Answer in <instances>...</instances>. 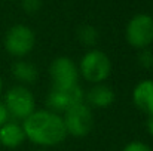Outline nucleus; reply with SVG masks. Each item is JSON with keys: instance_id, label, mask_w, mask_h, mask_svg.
<instances>
[{"instance_id": "13", "label": "nucleus", "mask_w": 153, "mask_h": 151, "mask_svg": "<svg viewBox=\"0 0 153 151\" xmlns=\"http://www.w3.org/2000/svg\"><path fill=\"white\" fill-rule=\"evenodd\" d=\"M77 37H79V40H80L83 45H86V46H94V45L97 43V40H98V33H97V30H95L92 25H83V27L79 28Z\"/></svg>"}, {"instance_id": "6", "label": "nucleus", "mask_w": 153, "mask_h": 151, "mask_svg": "<svg viewBox=\"0 0 153 151\" xmlns=\"http://www.w3.org/2000/svg\"><path fill=\"white\" fill-rule=\"evenodd\" d=\"M64 126L67 133L73 135V136H86L94 124V119H92V111L89 108V105H86L85 102L77 104L71 108H68L64 113Z\"/></svg>"}, {"instance_id": "1", "label": "nucleus", "mask_w": 153, "mask_h": 151, "mask_svg": "<svg viewBox=\"0 0 153 151\" xmlns=\"http://www.w3.org/2000/svg\"><path fill=\"white\" fill-rule=\"evenodd\" d=\"M21 126L24 129L25 138L42 147L58 145L67 136L62 117L51 110L34 111L24 120Z\"/></svg>"}, {"instance_id": "14", "label": "nucleus", "mask_w": 153, "mask_h": 151, "mask_svg": "<svg viewBox=\"0 0 153 151\" xmlns=\"http://www.w3.org/2000/svg\"><path fill=\"white\" fill-rule=\"evenodd\" d=\"M22 7L27 13H36L42 7V0H22Z\"/></svg>"}, {"instance_id": "11", "label": "nucleus", "mask_w": 153, "mask_h": 151, "mask_svg": "<svg viewBox=\"0 0 153 151\" xmlns=\"http://www.w3.org/2000/svg\"><path fill=\"white\" fill-rule=\"evenodd\" d=\"M85 101L92 107L107 108L114 101V92L111 91V88L100 83V85H95L92 89H89V92L85 95Z\"/></svg>"}, {"instance_id": "19", "label": "nucleus", "mask_w": 153, "mask_h": 151, "mask_svg": "<svg viewBox=\"0 0 153 151\" xmlns=\"http://www.w3.org/2000/svg\"><path fill=\"white\" fill-rule=\"evenodd\" d=\"M1 89H3V82H1V77H0V94H1Z\"/></svg>"}, {"instance_id": "18", "label": "nucleus", "mask_w": 153, "mask_h": 151, "mask_svg": "<svg viewBox=\"0 0 153 151\" xmlns=\"http://www.w3.org/2000/svg\"><path fill=\"white\" fill-rule=\"evenodd\" d=\"M147 130H149V133L153 136V114H150L149 119H147Z\"/></svg>"}, {"instance_id": "16", "label": "nucleus", "mask_w": 153, "mask_h": 151, "mask_svg": "<svg viewBox=\"0 0 153 151\" xmlns=\"http://www.w3.org/2000/svg\"><path fill=\"white\" fill-rule=\"evenodd\" d=\"M122 151H153V150L147 145V144H144V142L132 141V142H129Z\"/></svg>"}, {"instance_id": "5", "label": "nucleus", "mask_w": 153, "mask_h": 151, "mask_svg": "<svg viewBox=\"0 0 153 151\" xmlns=\"http://www.w3.org/2000/svg\"><path fill=\"white\" fill-rule=\"evenodd\" d=\"M9 116L15 117V119H22L25 120L30 114L34 113V107H36V101L33 94L25 88V86H13L10 88L3 101Z\"/></svg>"}, {"instance_id": "2", "label": "nucleus", "mask_w": 153, "mask_h": 151, "mask_svg": "<svg viewBox=\"0 0 153 151\" xmlns=\"http://www.w3.org/2000/svg\"><path fill=\"white\" fill-rule=\"evenodd\" d=\"M79 70L86 82H91L94 85H100L110 76L111 62L104 52L94 49L85 53V56L80 61Z\"/></svg>"}, {"instance_id": "8", "label": "nucleus", "mask_w": 153, "mask_h": 151, "mask_svg": "<svg viewBox=\"0 0 153 151\" xmlns=\"http://www.w3.org/2000/svg\"><path fill=\"white\" fill-rule=\"evenodd\" d=\"M85 102V94L79 85L70 88H52L48 95V105L51 111L65 113L68 108Z\"/></svg>"}, {"instance_id": "10", "label": "nucleus", "mask_w": 153, "mask_h": 151, "mask_svg": "<svg viewBox=\"0 0 153 151\" xmlns=\"http://www.w3.org/2000/svg\"><path fill=\"white\" fill-rule=\"evenodd\" d=\"M25 139V133L21 124L7 122L0 127V144L6 148H16Z\"/></svg>"}, {"instance_id": "4", "label": "nucleus", "mask_w": 153, "mask_h": 151, "mask_svg": "<svg viewBox=\"0 0 153 151\" xmlns=\"http://www.w3.org/2000/svg\"><path fill=\"white\" fill-rule=\"evenodd\" d=\"M126 42L135 49H147L153 43V18L147 13H138L126 25Z\"/></svg>"}, {"instance_id": "9", "label": "nucleus", "mask_w": 153, "mask_h": 151, "mask_svg": "<svg viewBox=\"0 0 153 151\" xmlns=\"http://www.w3.org/2000/svg\"><path fill=\"white\" fill-rule=\"evenodd\" d=\"M132 101L140 111L153 114V80L140 82L132 91Z\"/></svg>"}, {"instance_id": "20", "label": "nucleus", "mask_w": 153, "mask_h": 151, "mask_svg": "<svg viewBox=\"0 0 153 151\" xmlns=\"http://www.w3.org/2000/svg\"><path fill=\"white\" fill-rule=\"evenodd\" d=\"M39 151H43V150H39Z\"/></svg>"}, {"instance_id": "7", "label": "nucleus", "mask_w": 153, "mask_h": 151, "mask_svg": "<svg viewBox=\"0 0 153 151\" xmlns=\"http://www.w3.org/2000/svg\"><path fill=\"white\" fill-rule=\"evenodd\" d=\"M49 76L53 83V88H70L77 85L79 68L70 58L59 56L51 62Z\"/></svg>"}, {"instance_id": "12", "label": "nucleus", "mask_w": 153, "mask_h": 151, "mask_svg": "<svg viewBox=\"0 0 153 151\" xmlns=\"http://www.w3.org/2000/svg\"><path fill=\"white\" fill-rule=\"evenodd\" d=\"M12 74H13V77L18 82H22V83H27V85L36 83L37 79H39V70H37V67L34 64L27 62V61H22V59H18V61L13 62V65H12Z\"/></svg>"}, {"instance_id": "17", "label": "nucleus", "mask_w": 153, "mask_h": 151, "mask_svg": "<svg viewBox=\"0 0 153 151\" xmlns=\"http://www.w3.org/2000/svg\"><path fill=\"white\" fill-rule=\"evenodd\" d=\"M9 117H10V116H9V113H7V110H6L3 101H0V127H1L4 123L9 122Z\"/></svg>"}, {"instance_id": "3", "label": "nucleus", "mask_w": 153, "mask_h": 151, "mask_svg": "<svg viewBox=\"0 0 153 151\" xmlns=\"http://www.w3.org/2000/svg\"><path fill=\"white\" fill-rule=\"evenodd\" d=\"M34 43H36V37L33 30L24 24H16L10 27L6 31L3 40L6 52L16 58H22L27 53H30L34 48Z\"/></svg>"}, {"instance_id": "15", "label": "nucleus", "mask_w": 153, "mask_h": 151, "mask_svg": "<svg viewBox=\"0 0 153 151\" xmlns=\"http://www.w3.org/2000/svg\"><path fill=\"white\" fill-rule=\"evenodd\" d=\"M138 62L143 67H146V68L153 67V52H150L147 49H143L141 53H140V56H138Z\"/></svg>"}]
</instances>
